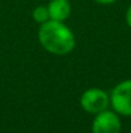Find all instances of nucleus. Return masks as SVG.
<instances>
[{"instance_id": "obj_1", "label": "nucleus", "mask_w": 131, "mask_h": 133, "mask_svg": "<svg viewBox=\"0 0 131 133\" xmlns=\"http://www.w3.org/2000/svg\"><path fill=\"white\" fill-rule=\"evenodd\" d=\"M39 43L49 53L57 56L68 54L75 49V34L64 25V22L49 19L41 25L37 32Z\"/></svg>"}, {"instance_id": "obj_8", "label": "nucleus", "mask_w": 131, "mask_h": 133, "mask_svg": "<svg viewBox=\"0 0 131 133\" xmlns=\"http://www.w3.org/2000/svg\"><path fill=\"white\" fill-rule=\"evenodd\" d=\"M94 1H96L98 4H102V5H108V4H113L117 0H94Z\"/></svg>"}, {"instance_id": "obj_2", "label": "nucleus", "mask_w": 131, "mask_h": 133, "mask_svg": "<svg viewBox=\"0 0 131 133\" xmlns=\"http://www.w3.org/2000/svg\"><path fill=\"white\" fill-rule=\"evenodd\" d=\"M113 110L122 116H131V79L118 83L109 96Z\"/></svg>"}, {"instance_id": "obj_6", "label": "nucleus", "mask_w": 131, "mask_h": 133, "mask_svg": "<svg viewBox=\"0 0 131 133\" xmlns=\"http://www.w3.org/2000/svg\"><path fill=\"white\" fill-rule=\"evenodd\" d=\"M32 17H34V19H35L37 23H40V25L48 22V21L50 19L48 6H46V5H39V6H36V8L34 9V12H32Z\"/></svg>"}, {"instance_id": "obj_4", "label": "nucleus", "mask_w": 131, "mask_h": 133, "mask_svg": "<svg viewBox=\"0 0 131 133\" xmlns=\"http://www.w3.org/2000/svg\"><path fill=\"white\" fill-rule=\"evenodd\" d=\"M121 120L116 111L104 110L95 115L91 125L93 133H121Z\"/></svg>"}, {"instance_id": "obj_7", "label": "nucleus", "mask_w": 131, "mask_h": 133, "mask_svg": "<svg viewBox=\"0 0 131 133\" xmlns=\"http://www.w3.org/2000/svg\"><path fill=\"white\" fill-rule=\"evenodd\" d=\"M126 23H127V26L131 29V5L127 8V10H126Z\"/></svg>"}, {"instance_id": "obj_3", "label": "nucleus", "mask_w": 131, "mask_h": 133, "mask_svg": "<svg viewBox=\"0 0 131 133\" xmlns=\"http://www.w3.org/2000/svg\"><path fill=\"white\" fill-rule=\"evenodd\" d=\"M81 107L87 114H99L108 109L111 101L109 96L100 88H89L86 89L80 99Z\"/></svg>"}, {"instance_id": "obj_5", "label": "nucleus", "mask_w": 131, "mask_h": 133, "mask_svg": "<svg viewBox=\"0 0 131 133\" xmlns=\"http://www.w3.org/2000/svg\"><path fill=\"white\" fill-rule=\"evenodd\" d=\"M46 6L49 10L50 19H53V21L64 22L68 19V17L71 16V12H72L70 0H50Z\"/></svg>"}]
</instances>
